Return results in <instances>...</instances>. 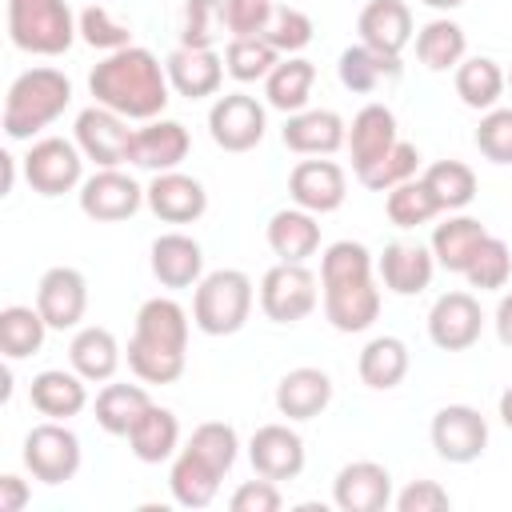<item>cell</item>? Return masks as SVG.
<instances>
[{
    "mask_svg": "<svg viewBox=\"0 0 512 512\" xmlns=\"http://www.w3.org/2000/svg\"><path fill=\"white\" fill-rule=\"evenodd\" d=\"M88 92L96 104L112 108L124 120H156L168 108V72L156 60V52L128 44L120 52H108L92 72H88Z\"/></svg>",
    "mask_w": 512,
    "mask_h": 512,
    "instance_id": "cell-1",
    "label": "cell"
},
{
    "mask_svg": "<svg viewBox=\"0 0 512 512\" xmlns=\"http://www.w3.org/2000/svg\"><path fill=\"white\" fill-rule=\"evenodd\" d=\"M68 104H72V80L60 68L48 64L28 68L8 84L0 128L8 140H32L48 124H56Z\"/></svg>",
    "mask_w": 512,
    "mask_h": 512,
    "instance_id": "cell-2",
    "label": "cell"
},
{
    "mask_svg": "<svg viewBox=\"0 0 512 512\" xmlns=\"http://www.w3.org/2000/svg\"><path fill=\"white\" fill-rule=\"evenodd\" d=\"M256 288L248 272L240 268H216L204 272V280L192 292V324L204 336H236L252 316Z\"/></svg>",
    "mask_w": 512,
    "mask_h": 512,
    "instance_id": "cell-3",
    "label": "cell"
},
{
    "mask_svg": "<svg viewBox=\"0 0 512 512\" xmlns=\"http://www.w3.org/2000/svg\"><path fill=\"white\" fill-rule=\"evenodd\" d=\"M80 36L68 0H8V40L28 56H64Z\"/></svg>",
    "mask_w": 512,
    "mask_h": 512,
    "instance_id": "cell-4",
    "label": "cell"
},
{
    "mask_svg": "<svg viewBox=\"0 0 512 512\" xmlns=\"http://www.w3.org/2000/svg\"><path fill=\"white\" fill-rule=\"evenodd\" d=\"M20 456H24V468L32 472V480H40V484H68L80 472L84 448H80V436L64 420H44V424L28 428Z\"/></svg>",
    "mask_w": 512,
    "mask_h": 512,
    "instance_id": "cell-5",
    "label": "cell"
},
{
    "mask_svg": "<svg viewBox=\"0 0 512 512\" xmlns=\"http://www.w3.org/2000/svg\"><path fill=\"white\" fill-rule=\"evenodd\" d=\"M24 180L36 196H64V192H80L84 184V152L76 140L64 136H44L32 140L28 156H24Z\"/></svg>",
    "mask_w": 512,
    "mask_h": 512,
    "instance_id": "cell-6",
    "label": "cell"
},
{
    "mask_svg": "<svg viewBox=\"0 0 512 512\" xmlns=\"http://www.w3.org/2000/svg\"><path fill=\"white\" fill-rule=\"evenodd\" d=\"M320 304V288L316 276L304 264H272L260 280V312L272 324H300L304 316H312V308Z\"/></svg>",
    "mask_w": 512,
    "mask_h": 512,
    "instance_id": "cell-7",
    "label": "cell"
},
{
    "mask_svg": "<svg viewBox=\"0 0 512 512\" xmlns=\"http://www.w3.org/2000/svg\"><path fill=\"white\" fill-rule=\"evenodd\" d=\"M428 440L440 460L472 464L488 448V420L472 404H444V408H436V416L428 424Z\"/></svg>",
    "mask_w": 512,
    "mask_h": 512,
    "instance_id": "cell-8",
    "label": "cell"
},
{
    "mask_svg": "<svg viewBox=\"0 0 512 512\" xmlns=\"http://www.w3.org/2000/svg\"><path fill=\"white\" fill-rule=\"evenodd\" d=\"M264 128H268L264 104L248 92H224L208 108V136L224 152H252L264 140Z\"/></svg>",
    "mask_w": 512,
    "mask_h": 512,
    "instance_id": "cell-9",
    "label": "cell"
},
{
    "mask_svg": "<svg viewBox=\"0 0 512 512\" xmlns=\"http://www.w3.org/2000/svg\"><path fill=\"white\" fill-rule=\"evenodd\" d=\"M132 136H136V128H128V120L104 104H92L76 116V144H80L84 160H92L96 168L128 164L132 160Z\"/></svg>",
    "mask_w": 512,
    "mask_h": 512,
    "instance_id": "cell-10",
    "label": "cell"
},
{
    "mask_svg": "<svg viewBox=\"0 0 512 512\" xmlns=\"http://www.w3.org/2000/svg\"><path fill=\"white\" fill-rule=\"evenodd\" d=\"M80 212L96 224H120V220H132L144 204V188L120 172V168H96L92 176H84L80 184Z\"/></svg>",
    "mask_w": 512,
    "mask_h": 512,
    "instance_id": "cell-11",
    "label": "cell"
},
{
    "mask_svg": "<svg viewBox=\"0 0 512 512\" xmlns=\"http://www.w3.org/2000/svg\"><path fill=\"white\" fill-rule=\"evenodd\" d=\"M36 308L48 320L52 332L80 328V320L88 312V280H84V272L68 268V264L48 268L40 276V284H36Z\"/></svg>",
    "mask_w": 512,
    "mask_h": 512,
    "instance_id": "cell-12",
    "label": "cell"
},
{
    "mask_svg": "<svg viewBox=\"0 0 512 512\" xmlns=\"http://www.w3.org/2000/svg\"><path fill=\"white\" fill-rule=\"evenodd\" d=\"M484 332V312L472 292H444L428 312V340L440 352H468Z\"/></svg>",
    "mask_w": 512,
    "mask_h": 512,
    "instance_id": "cell-13",
    "label": "cell"
},
{
    "mask_svg": "<svg viewBox=\"0 0 512 512\" xmlns=\"http://www.w3.org/2000/svg\"><path fill=\"white\" fill-rule=\"evenodd\" d=\"M288 196H292L296 208L316 212V216H328V212H336V208L344 204V196H348V176H344V168H340L336 160L312 156V160H300V164L292 168V176H288Z\"/></svg>",
    "mask_w": 512,
    "mask_h": 512,
    "instance_id": "cell-14",
    "label": "cell"
},
{
    "mask_svg": "<svg viewBox=\"0 0 512 512\" xmlns=\"http://www.w3.org/2000/svg\"><path fill=\"white\" fill-rule=\"evenodd\" d=\"M144 204L164 224H196L208 212V192H204V184L196 176L172 168V172H156L152 176V184L144 188Z\"/></svg>",
    "mask_w": 512,
    "mask_h": 512,
    "instance_id": "cell-15",
    "label": "cell"
},
{
    "mask_svg": "<svg viewBox=\"0 0 512 512\" xmlns=\"http://www.w3.org/2000/svg\"><path fill=\"white\" fill-rule=\"evenodd\" d=\"M248 460H252V472L256 476H268V480H296L304 472V440L296 428L288 424H260L248 440Z\"/></svg>",
    "mask_w": 512,
    "mask_h": 512,
    "instance_id": "cell-16",
    "label": "cell"
},
{
    "mask_svg": "<svg viewBox=\"0 0 512 512\" xmlns=\"http://www.w3.org/2000/svg\"><path fill=\"white\" fill-rule=\"evenodd\" d=\"M332 500L340 512H384L392 504V472L376 460H352L336 472Z\"/></svg>",
    "mask_w": 512,
    "mask_h": 512,
    "instance_id": "cell-17",
    "label": "cell"
},
{
    "mask_svg": "<svg viewBox=\"0 0 512 512\" xmlns=\"http://www.w3.org/2000/svg\"><path fill=\"white\" fill-rule=\"evenodd\" d=\"M164 72H168V84L176 96L184 100H204V96H216L220 84H224V56L216 48H172L164 56Z\"/></svg>",
    "mask_w": 512,
    "mask_h": 512,
    "instance_id": "cell-18",
    "label": "cell"
},
{
    "mask_svg": "<svg viewBox=\"0 0 512 512\" xmlns=\"http://www.w3.org/2000/svg\"><path fill=\"white\" fill-rule=\"evenodd\" d=\"M280 140L288 152L296 156H332L344 148L348 140V124L340 112L332 108H304V112H292L280 128Z\"/></svg>",
    "mask_w": 512,
    "mask_h": 512,
    "instance_id": "cell-19",
    "label": "cell"
},
{
    "mask_svg": "<svg viewBox=\"0 0 512 512\" xmlns=\"http://www.w3.org/2000/svg\"><path fill=\"white\" fill-rule=\"evenodd\" d=\"M396 140H400L396 112H392L388 104H380V100L364 104V108L352 116V124H348V140H344V148H348V156H352V172H356V176L368 172V168H372Z\"/></svg>",
    "mask_w": 512,
    "mask_h": 512,
    "instance_id": "cell-20",
    "label": "cell"
},
{
    "mask_svg": "<svg viewBox=\"0 0 512 512\" xmlns=\"http://www.w3.org/2000/svg\"><path fill=\"white\" fill-rule=\"evenodd\" d=\"M148 264L160 288H196L204 280V248L188 232H160L148 248Z\"/></svg>",
    "mask_w": 512,
    "mask_h": 512,
    "instance_id": "cell-21",
    "label": "cell"
},
{
    "mask_svg": "<svg viewBox=\"0 0 512 512\" xmlns=\"http://www.w3.org/2000/svg\"><path fill=\"white\" fill-rule=\"evenodd\" d=\"M188 148H192L188 128L180 120L156 116V120H144V128H136V136H132V160L128 164L148 168L152 176L156 172H172V168H180V160L188 156Z\"/></svg>",
    "mask_w": 512,
    "mask_h": 512,
    "instance_id": "cell-22",
    "label": "cell"
},
{
    "mask_svg": "<svg viewBox=\"0 0 512 512\" xmlns=\"http://www.w3.org/2000/svg\"><path fill=\"white\" fill-rule=\"evenodd\" d=\"M376 272H380V284L392 296H420L436 276V256L424 244L396 240V244H384L380 260H376Z\"/></svg>",
    "mask_w": 512,
    "mask_h": 512,
    "instance_id": "cell-23",
    "label": "cell"
},
{
    "mask_svg": "<svg viewBox=\"0 0 512 512\" xmlns=\"http://www.w3.org/2000/svg\"><path fill=\"white\" fill-rule=\"evenodd\" d=\"M28 404L44 420H72L88 408V380L76 368H44L28 384Z\"/></svg>",
    "mask_w": 512,
    "mask_h": 512,
    "instance_id": "cell-24",
    "label": "cell"
},
{
    "mask_svg": "<svg viewBox=\"0 0 512 512\" xmlns=\"http://www.w3.org/2000/svg\"><path fill=\"white\" fill-rule=\"evenodd\" d=\"M356 32H360V44L388 52V56H400L412 40V8L404 0H368L360 8Z\"/></svg>",
    "mask_w": 512,
    "mask_h": 512,
    "instance_id": "cell-25",
    "label": "cell"
},
{
    "mask_svg": "<svg viewBox=\"0 0 512 512\" xmlns=\"http://www.w3.org/2000/svg\"><path fill=\"white\" fill-rule=\"evenodd\" d=\"M132 340H140L148 348H164V352H184L188 356V312L172 296H152L136 312Z\"/></svg>",
    "mask_w": 512,
    "mask_h": 512,
    "instance_id": "cell-26",
    "label": "cell"
},
{
    "mask_svg": "<svg viewBox=\"0 0 512 512\" xmlns=\"http://www.w3.org/2000/svg\"><path fill=\"white\" fill-rule=\"evenodd\" d=\"M332 404V376L324 368H292L276 384V412L288 420H316Z\"/></svg>",
    "mask_w": 512,
    "mask_h": 512,
    "instance_id": "cell-27",
    "label": "cell"
},
{
    "mask_svg": "<svg viewBox=\"0 0 512 512\" xmlns=\"http://www.w3.org/2000/svg\"><path fill=\"white\" fill-rule=\"evenodd\" d=\"M268 248L276 260H288V264H304L308 256H316L320 248V224H316V212H304V208H280L268 216Z\"/></svg>",
    "mask_w": 512,
    "mask_h": 512,
    "instance_id": "cell-28",
    "label": "cell"
},
{
    "mask_svg": "<svg viewBox=\"0 0 512 512\" xmlns=\"http://www.w3.org/2000/svg\"><path fill=\"white\" fill-rule=\"evenodd\" d=\"M320 296H324V316H328V324L336 332H364L380 316V288H376V280L320 288Z\"/></svg>",
    "mask_w": 512,
    "mask_h": 512,
    "instance_id": "cell-29",
    "label": "cell"
},
{
    "mask_svg": "<svg viewBox=\"0 0 512 512\" xmlns=\"http://www.w3.org/2000/svg\"><path fill=\"white\" fill-rule=\"evenodd\" d=\"M400 72H404L400 56L376 52V48H368V44H360V40L348 44V48L340 52V60H336L340 84H344L348 92H356V96H368V92H376L380 84L400 80Z\"/></svg>",
    "mask_w": 512,
    "mask_h": 512,
    "instance_id": "cell-30",
    "label": "cell"
},
{
    "mask_svg": "<svg viewBox=\"0 0 512 512\" xmlns=\"http://www.w3.org/2000/svg\"><path fill=\"white\" fill-rule=\"evenodd\" d=\"M120 360H124V352H120V344H116V336H112L108 328H100V324L76 328V336H72V344H68V364H72L88 384H108V380L116 376Z\"/></svg>",
    "mask_w": 512,
    "mask_h": 512,
    "instance_id": "cell-31",
    "label": "cell"
},
{
    "mask_svg": "<svg viewBox=\"0 0 512 512\" xmlns=\"http://www.w3.org/2000/svg\"><path fill=\"white\" fill-rule=\"evenodd\" d=\"M220 480L224 472L212 468L204 456H196L188 444L172 456V472H168V488H172V500L180 508H208L220 492Z\"/></svg>",
    "mask_w": 512,
    "mask_h": 512,
    "instance_id": "cell-32",
    "label": "cell"
},
{
    "mask_svg": "<svg viewBox=\"0 0 512 512\" xmlns=\"http://www.w3.org/2000/svg\"><path fill=\"white\" fill-rule=\"evenodd\" d=\"M408 368H412V352L400 336H372L356 360V372L372 392H392L396 384H404Z\"/></svg>",
    "mask_w": 512,
    "mask_h": 512,
    "instance_id": "cell-33",
    "label": "cell"
},
{
    "mask_svg": "<svg viewBox=\"0 0 512 512\" xmlns=\"http://www.w3.org/2000/svg\"><path fill=\"white\" fill-rule=\"evenodd\" d=\"M128 448H132V456L140 464H164V460H172L176 448H180V420H176V412L152 400V408L128 432Z\"/></svg>",
    "mask_w": 512,
    "mask_h": 512,
    "instance_id": "cell-34",
    "label": "cell"
},
{
    "mask_svg": "<svg viewBox=\"0 0 512 512\" xmlns=\"http://www.w3.org/2000/svg\"><path fill=\"white\" fill-rule=\"evenodd\" d=\"M452 84H456V96H460L464 108L488 112V108L500 104V96H504V88H508V72H504L492 56H464V60L456 64Z\"/></svg>",
    "mask_w": 512,
    "mask_h": 512,
    "instance_id": "cell-35",
    "label": "cell"
},
{
    "mask_svg": "<svg viewBox=\"0 0 512 512\" xmlns=\"http://www.w3.org/2000/svg\"><path fill=\"white\" fill-rule=\"evenodd\" d=\"M312 84H316V64L304 60V56H284L268 76H264V96H268V108L292 116V112H304L308 108V96H312Z\"/></svg>",
    "mask_w": 512,
    "mask_h": 512,
    "instance_id": "cell-36",
    "label": "cell"
},
{
    "mask_svg": "<svg viewBox=\"0 0 512 512\" xmlns=\"http://www.w3.org/2000/svg\"><path fill=\"white\" fill-rule=\"evenodd\" d=\"M484 236H488V228H484L476 216H448L444 224H436L432 244H428L432 256H436V268L464 276V268H468V260L476 256V248H480Z\"/></svg>",
    "mask_w": 512,
    "mask_h": 512,
    "instance_id": "cell-37",
    "label": "cell"
},
{
    "mask_svg": "<svg viewBox=\"0 0 512 512\" xmlns=\"http://www.w3.org/2000/svg\"><path fill=\"white\" fill-rule=\"evenodd\" d=\"M48 320L40 316V308L32 304H8L0 312V352L8 364L16 360H28L44 348V336H48Z\"/></svg>",
    "mask_w": 512,
    "mask_h": 512,
    "instance_id": "cell-38",
    "label": "cell"
},
{
    "mask_svg": "<svg viewBox=\"0 0 512 512\" xmlns=\"http://www.w3.org/2000/svg\"><path fill=\"white\" fill-rule=\"evenodd\" d=\"M152 408V396L140 384H104L96 392V424L108 436H128L136 428V420Z\"/></svg>",
    "mask_w": 512,
    "mask_h": 512,
    "instance_id": "cell-39",
    "label": "cell"
},
{
    "mask_svg": "<svg viewBox=\"0 0 512 512\" xmlns=\"http://www.w3.org/2000/svg\"><path fill=\"white\" fill-rule=\"evenodd\" d=\"M464 52H468V36L448 16H436V20H428L416 32V56H420V64L428 72H448V68L456 72V64L464 60Z\"/></svg>",
    "mask_w": 512,
    "mask_h": 512,
    "instance_id": "cell-40",
    "label": "cell"
},
{
    "mask_svg": "<svg viewBox=\"0 0 512 512\" xmlns=\"http://www.w3.org/2000/svg\"><path fill=\"white\" fill-rule=\"evenodd\" d=\"M424 184L432 188L440 212H460L476 200V172L464 160H436L424 168Z\"/></svg>",
    "mask_w": 512,
    "mask_h": 512,
    "instance_id": "cell-41",
    "label": "cell"
},
{
    "mask_svg": "<svg viewBox=\"0 0 512 512\" xmlns=\"http://www.w3.org/2000/svg\"><path fill=\"white\" fill-rule=\"evenodd\" d=\"M284 56L264 40V36H228V48H224V68L232 80L240 84H252V80H264Z\"/></svg>",
    "mask_w": 512,
    "mask_h": 512,
    "instance_id": "cell-42",
    "label": "cell"
},
{
    "mask_svg": "<svg viewBox=\"0 0 512 512\" xmlns=\"http://www.w3.org/2000/svg\"><path fill=\"white\" fill-rule=\"evenodd\" d=\"M384 212L396 228H420L428 220L440 216V204L432 196V188L424 184V176H412L404 184H396L388 196H384Z\"/></svg>",
    "mask_w": 512,
    "mask_h": 512,
    "instance_id": "cell-43",
    "label": "cell"
},
{
    "mask_svg": "<svg viewBox=\"0 0 512 512\" xmlns=\"http://www.w3.org/2000/svg\"><path fill=\"white\" fill-rule=\"evenodd\" d=\"M372 252L360 240H336L324 248L320 256V288H336V284H356V280H372Z\"/></svg>",
    "mask_w": 512,
    "mask_h": 512,
    "instance_id": "cell-44",
    "label": "cell"
},
{
    "mask_svg": "<svg viewBox=\"0 0 512 512\" xmlns=\"http://www.w3.org/2000/svg\"><path fill=\"white\" fill-rule=\"evenodd\" d=\"M508 276H512V252H508V244H504L500 236L488 232V236L480 240L476 256L468 260L464 280H468L472 288H480V292H500V288L508 284Z\"/></svg>",
    "mask_w": 512,
    "mask_h": 512,
    "instance_id": "cell-45",
    "label": "cell"
},
{
    "mask_svg": "<svg viewBox=\"0 0 512 512\" xmlns=\"http://www.w3.org/2000/svg\"><path fill=\"white\" fill-rule=\"evenodd\" d=\"M416 168H420V152H416V144H408V140H396L368 172H360L356 180L364 184V188H372V192H392L396 184H404V180H412L416 176Z\"/></svg>",
    "mask_w": 512,
    "mask_h": 512,
    "instance_id": "cell-46",
    "label": "cell"
},
{
    "mask_svg": "<svg viewBox=\"0 0 512 512\" xmlns=\"http://www.w3.org/2000/svg\"><path fill=\"white\" fill-rule=\"evenodd\" d=\"M188 448H192L196 456H204L212 468L232 472V464H236V456H240V436H236V428L224 424V420H204V424L192 428Z\"/></svg>",
    "mask_w": 512,
    "mask_h": 512,
    "instance_id": "cell-47",
    "label": "cell"
},
{
    "mask_svg": "<svg viewBox=\"0 0 512 512\" xmlns=\"http://www.w3.org/2000/svg\"><path fill=\"white\" fill-rule=\"evenodd\" d=\"M224 32H228L224 0H184V24H180L184 48H212Z\"/></svg>",
    "mask_w": 512,
    "mask_h": 512,
    "instance_id": "cell-48",
    "label": "cell"
},
{
    "mask_svg": "<svg viewBox=\"0 0 512 512\" xmlns=\"http://www.w3.org/2000/svg\"><path fill=\"white\" fill-rule=\"evenodd\" d=\"M312 16L308 12H300V8H292V4H276V12H272V20H268V28L260 32L280 56H296L300 48H308L312 44Z\"/></svg>",
    "mask_w": 512,
    "mask_h": 512,
    "instance_id": "cell-49",
    "label": "cell"
},
{
    "mask_svg": "<svg viewBox=\"0 0 512 512\" xmlns=\"http://www.w3.org/2000/svg\"><path fill=\"white\" fill-rule=\"evenodd\" d=\"M184 364H188L184 352H164V348H148L140 340H128V368L144 384H172L184 376Z\"/></svg>",
    "mask_w": 512,
    "mask_h": 512,
    "instance_id": "cell-50",
    "label": "cell"
},
{
    "mask_svg": "<svg viewBox=\"0 0 512 512\" xmlns=\"http://www.w3.org/2000/svg\"><path fill=\"white\" fill-rule=\"evenodd\" d=\"M80 40H84L88 48H96V52H120V48L132 44V28L120 24L108 8L88 4V8L80 12Z\"/></svg>",
    "mask_w": 512,
    "mask_h": 512,
    "instance_id": "cell-51",
    "label": "cell"
},
{
    "mask_svg": "<svg viewBox=\"0 0 512 512\" xmlns=\"http://www.w3.org/2000/svg\"><path fill=\"white\" fill-rule=\"evenodd\" d=\"M476 148L484 160L492 164H512V108H488L480 116V128H476Z\"/></svg>",
    "mask_w": 512,
    "mask_h": 512,
    "instance_id": "cell-52",
    "label": "cell"
},
{
    "mask_svg": "<svg viewBox=\"0 0 512 512\" xmlns=\"http://www.w3.org/2000/svg\"><path fill=\"white\" fill-rule=\"evenodd\" d=\"M276 12V0H224L228 36H260Z\"/></svg>",
    "mask_w": 512,
    "mask_h": 512,
    "instance_id": "cell-53",
    "label": "cell"
},
{
    "mask_svg": "<svg viewBox=\"0 0 512 512\" xmlns=\"http://www.w3.org/2000/svg\"><path fill=\"white\" fill-rule=\"evenodd\" d=\"M392 504H396V512H448L452 496L436 480H412L408 488H400L392 496Z\"/></svg>",
    "mask_w": 512,
    "mask_h": 512,
    "instance_id": "cell-54",
    "label": "cell"
},
{
    "mask_svg": "<svg viewBox=\"0 0 512 512\" xmlns=\"http://www.w3.org/2000/svg\"><path fill=\"white\" fill-rule=\"evenodd\" d=\"M280 504H284L280 484L268 480V476H260V480H244V484L232 492V500H228L232 512H276Z\"/></svg>",
    "mask_w": 512,
    "mask_h": 512,
    "instance_id": "cell-55",
    "label": "cell"
},
{
    "mask_svg": "<svg viewBox=\"0 0 512 512\" xmlns=\"http://www.w3.org/2000/svg\"><path fill=\"white\" fill-rule=\"evenodd\" d=\"M28 500H32L28 484H24L16 472H4V476H0V512H20Z\"/></svg>",
    "mask_w": 512,
    "mask_h": 512,
    "instance_id": "cell-56",
    "label": "cell"
},
{
    "mask_svg": "<svg viewBox=\"0 0 512 512\" xmlns=\"http://www.w3.org/2000/svg\"><path fill=\"white\" fill-rule=\"evenodd\" d=\"M496 336H500V344L504 348H512V292H504L500 296V304H496Z\"/></svg>",
    "mask_w": 512,
    "mask_h": 512,
    "instance_id": "cell-57",
    "label": "cell"
},
{
    "mask_svg": "<svg viewBox=\"0 0 512 512\" xmlns=\"http://www.w3.org/2000/svg\"><path fill=\"white\" fill-rule=\"evenodd\" d=\"M496 408H500V420H504V428H512V384L500 392V404H496Z\"/></svg>",
    "mask_w": 512,
    "mask_h": 512,
    "instance_id": "cell-58",
    "label": "cell"
},
{
    "mask_svg": "<svg viewBox=\"0 0 512 512\" xmlns=\"http://www.w3.org/2000/svg\"><path fill=\"white\" fill-rule=\"evenodd\" d=\"M420 4H428V8H436V12H452V8H460L464 0H420Z\"/></svg>",
    "mask_w": 512,
    "mask_h": 512,
    "instance_id": "cell-59",
    "label": "cell"
},
{
    "mask_svg": "<svg viewBox=\"0 0 512 512\" xmlns=\"http://www.w3.org/2000/svg\"><path fill=\"white\" fill-rule=\"evenodd\" d=\"M508 88H512V68H508Z\"/></svg>",
    "mask_w": 512,
    "mask_h": 512,
    "instance_id": "cell-60",
    "label": "cell"
}]
</instances>
